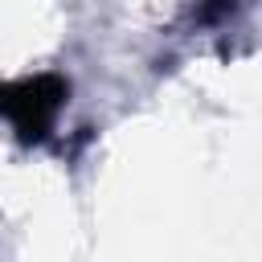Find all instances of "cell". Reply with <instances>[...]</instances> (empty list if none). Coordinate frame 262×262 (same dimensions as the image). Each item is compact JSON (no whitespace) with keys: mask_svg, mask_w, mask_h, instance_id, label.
I'll return each mask as SVG.
<instances>
[{"mask_svg":"<svg viewBox=\"0 0 262 262\" xmlns=\"http://www.w3.org/2000/svg\"><path fill=\"white\" fill-rule=\"evenodd\" d=\"M66 94H70V86L57 74L0 82V119H8L25 143H41L49 135V127H53Z\"/></svg>","mask_w":262,"mask_h":262,"instance_id":"6da1fadb","label":"cell"}]
</instances>
